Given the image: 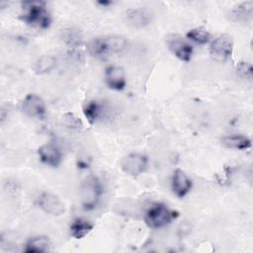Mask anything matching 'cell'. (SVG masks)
Listing matches in <instances>:
<instances>
[{
    "mask_svg": "<svg viewBox=\"0 0 253 253\" xmlns=\"http://www.w3.org/2000/svg\"><path fill=\"white\" fill-rule=\"evenodd\" d=\"M50 240L46 236L39 235L30 238L27 243L24 251L26 253H44L49 250Z\"/></svg>",
    "mask_w": 253,
    "mask_h": 253,
    "instance_id": "9a60e30c",
    "label": "cell"
},
{
    "mask_svg": "<svg viewBox=\"0 0 253 253\" xmlns=\"http://www.w3.org/2000/svg\"><path fill=\"white\" fill-rule=\"evenodd\" d=\"M253 2L246 1L237 5L229 12V17L235 22H247L252 18Z\"/></svg>",
    "mask_w": 253,
    "mask_h": 253,
    "instance_id": "2e32d148",
    "label": "cell"
},
{
    "mask_svg": "<svg viewBox=\"0 0 253 253\" xmlns=\"http://www.w3.org/2000/svg\"><path fill=\"white\" fill-rule=\"evenodd\" d=\"M127 40L122 36L112 35L103 38L92 39L87 43V49L93 56L102 57L108 54L117 53L127 47Z\"/></svg>",
    "mask_w": 253,
    "mask_h": 253,
    "instance_id": "7a4b0ae2",
    "label": "cell"
},
{
    "mask_svg": "<svg viewBox=\"0 0 253 253\" xmlns=\"http://www.w3.org/2000/svg\"><path fill=\"white\" fill-rule=\"evenodd\" d=\"M56 66V58L51 54H44L39 57L34 63V71L37 74L50 72Z\"/></svg>",
    "mask_w": 253,
    "mask_h": 253,
    "instance_id": "ac0fdd59",
    "label": "cell"
},
{
    "mask_svg": "<svg viewBox=\"0 0 253 253\" xmlns=\"http://www.w3.org/2000/svg\"><path fill=\"white\" fill-rule=\"evenodd\" d=\"M69 118H66L64 117V121H65V124L71 127H78V126L81 125L79 119H77L76 117H74V115L72 114H68Z\"/></svg>",
    "mask_w": 253,
    "mask_h": 253,
    "instance_id": "603a6c76",
    "label": "cell"
},
{
    "mask_svg": "<svg viewBox=\"0 0 253 253\" xmlns=\"http://www.w3.org/2000/svg\"><path fill=\"white\" fill-rule=\"evenodd\" d=\"M45 104L37 94H28L22 102V111L31 118L42 119L45 115Z\"/></svg>",
    "mask_w": 253,
    "mask_h": 253,
    "instance_id": "9c48e42d",
    "label": "cell"
},
{
    "mask_svg": "<svg viewBox=\"0 0 253 253\" xmlns=\"http://www.w3.org/2000/svg\"><path fill=\"white\" fill-rule=\"evenodd\" d=\"M192 180L188 176V174L180 169L177 168L174 170L171 180V187L173 193L178 198H184L192 189Z\"/></svg>",
    "mask_w": 253,
    "mask_h": 253,
    "instance_id": "8fae6325",
    "label": "cell"
},
{
    "mask_svg": "<svg viewBox=\"0 0 253 253\" xmlns=\"http://www.w3.org/2000/svg\"><path fill=\"white\" fill-rule=\"evenodd\" d=\"M105 82L110 89L122 91L126 85V77L124 68L117 65L108 66L105 70Z\"/></svg>",
    "mask_w": 253,
    "mask_h": 253,
    "instance_id": "30bf717a",
    "label": "cell"
},
{
    "mask_svg": "<svg viewBox=\"0 0 253 253\" xmlns=\"http://www.w3.org/2000/svg\"><path fill=\"white\" fill-rule=\"evenodd\" d=\"M167 45L171 52L180 60L188 62L193 55V46L179 35H169Z\"/></svg>",
    "mask_w": 253,
    "mask_h": 253,
    "instance_id": "ba28073f",
    "label": "cell"
},
{
    "mask_svg": "<svg viewBox=\"0 0 253 253\" xmlns=\"http://www.w3.org/2000/svg\"><path fill=\"white\" fill-rule=\"evenodd\" d=\"M102 194L103 187L100 180L95 176L87 177L79 188V198L83 209L87 211L95 209Z\"/></svg>",
    "mask_w": 253,
    "mask_h": 253,
    "instance_id": "3957f363",
    "label": "cell"
},
{
    "mask_svg": "<svg viewBox=\"0 0 253 253\" xmlns=\"http://www.w3.org/2000/svg\"><path fill=\"white\" fill-rule=\"evenodd\" d=\"M236 70L238 74L246 79H251L253 75V68L251 63L249 62H239L236 66Z\"/></svg>",
    "mask_w": 253,
    "mask_h": 253,
    "instance_id": "7402d4cb",
    "label": "cell"
},
{
    "mask_svg": "<svg viewBox=\"0 0 253 253\" xmlns=\"http://www.w3.org/2000/svg\"><path fill=\"white\" fill-rule=\"evenodd\" d=\"M148 167V157L142 153L131 152L121 160V169L129 176H138Z\"/></svg>",
    "mask_w": 253,
    "mask_h": 253,
    "instance_id": "5b68a950",
    "label": "cell"
},
{
    "mask_svg": "<svg viewBox=\"0 0 253 253\" xmlns=\"http://www.w3.org/2000/svg\"><path fill=\"white\" fill-rule=\"evenodd\" d=\"M83 114L90 124H94L101 115V105L97 101H90L84 106Z\"/></svg>",
    "mask_w": 253,
    "mask_h": 253,
    "instance_id": "ffe728a7",
    "label": "cell"
},
{
    "mask_svg": "<svg viewBox=\"0 0 253 253\" xmlns=\"http://www.w3.org/2000/svg\"><path fill=\"white\" fill-rule=\"evenodd\" d=\"M233 40L228 34L217 36L211 43L210 53L211 57L219 62L226 61L232 54Z\"/></svg>",
    "mask_w": 253,
    "mask_h": 253,
    "instance_id": "8992f818",
    "label": "cell"
},
{
    "mask_svg": "<svg viewBox=\"0 0 253 253\" xmlns=\"http://www.w3.org/2000/svg\"><path fill=\"white\" fill-rule=\"evenodd\" d=\"M38 155L43 164L53 168L58 167L62 161L61 151L51 143H45L40 146L38 149Z\"/></svg>",
    "mask_w": 253,
    "mask_h": 253,
    "instance_id": "7c38bea8",
    "label": "cell"
},
{
    "mask_svg": "<svg viewBox=\"0 0 253 253\" xmlns=\"http://www.w3.org/2000/svg\"><path fill=\"white\" fill-rule=\"evenodd\" d=\"M39 208L47 214L59 216L65 212V206L60 198L52 193L42 192L37 200Z\"/></svg>",
    "mask_w": 253,
    "mask_h": 253,
    "instance_id": "52a82bcc",
    "label": "cell"
},
{
    "mask_svg": "<svg viewBox=\"0 0 253 253\" xmlns=\"http://www.w3.org/2000/svg\"><path fill=\"white\" fill-rule=\"evenodd\" d=\"M221 145L229 149L246 150L251 147V139L243 134L225 135L220 139Z\"/></svg>",
    "mask_w": 253,
    "mask_h": 253,
    "instance_id": "4fadbf2b",
    "label": "cell"
},
{
    "mask_svg": "<svg viewBox=\"0 0 253 253\" xmlns=\"http://www.w3.org/2000/svg\"><path fill=\"white\" fill-rule=\"evenodd\" d=\"M177 216V212L170 210L162 203L153 204L145 212L144 221L149 228H162L171 223Z\"/></svg>",
    "mask_w": 253,
    "mask_h": 253,
    "instance_id": "277c9868",
    "label": "cell"
},
{
    "mask_svg": "<svg viewBox=\"0 0 253 253\" xmlns=\"http://www.w3.org/2000/svg\"><path fill=\"white\" fill-rule=\"evenodd\" d=\"M94 225L91 223L89 220L82 218V217H77L73 219V221L70 224V234L76 238V239H81L85 237L87 234H89Z\"/></svg>",
    "mask_w": 253,
    "mask_h": 253,
    "instance_id": "e0dca14e",
    "label": "cell"
},
{
    "mask_svg": "<svg viewBox=\"0 0 253 253\" xmlns=\"http://www.w3.org/2000/svg\"><path fill=\"white\" fill-rule=\"evenodd\" d=\"M126 19L130 25L136 28L147 26L151 21V14L146 9H129L126 12Z\"/></svg>",
    "mask_w": 253,
    "mask_h": 253,
    "instance_id": "5bb4252c",
    "label": "cell"
},
{
    "mask_svg": "<svg viewBox=\"0 0 253 253\" xmlns=\"http://www.w3.org/2000/svg\"><path fill=\"white\" fill-rule=\"evenodd\" d=\"M22 14L20 19L27 25L45 30L50 26L51 17L43 1H24L22 2Z\"/></svg>",
    "mask_w": 253,
    "mask_h": 253,
    "instance_id": "6da1fadb",
    "label": "cell"
},
{
    "mask_svg": "<svg viewBox=\"0 0 253 253\" xmlns=\"http://www.w3.org/2000/svg\"><path fill=\"white\" fill-rule=\"evenodd\" d=\"M186 38L198 44H206L211 41V34L204 28H194L188 31Z\"/></svg>",
    "mask_w": 253,
    "mask_h": 253,
    "instance_id": "d6986e66",
    "label": "cell"
},
{
    "mask_svg": "<svg viewBox=\"0 0 253 253\" xmlns=\"http://www.w3.org/2000/svg\"><path fill=\"white\" fill-rule=\"evenodd\" d=\"M61 37H62V40H63L68 45H71V46L78 45V44L80 43L81 40H82L79 31H77V30H75V29H72V28L63 30V31L61 32Z\"/></svg>",
    "mask_w": 253,
    "mask_h": 253,
    "instance_id": "44dd1931",
    "label": "cell"
}]
</instances>
